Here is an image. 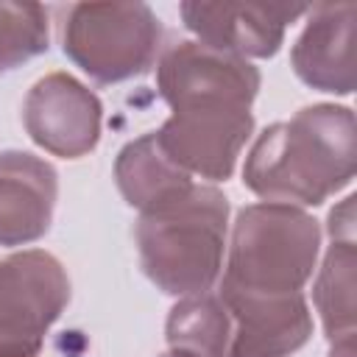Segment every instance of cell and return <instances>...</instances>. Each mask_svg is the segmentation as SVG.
I'll return each instance as SVG.
<instances>
[{"mask_svg": "<svg viewBox=\"0 0 357 357\" xmlns=\"http://www.w3.org/2000/svg\"><path fill=\"white\" fill-rule=\"evenodd\" d=\"M354 112L312 103L268 126L245 153L243 184L271 204L321 206L354 178Z\"/></svg>", "mask_w": 357, "mask_h": 357, "instance_id": "6da1fadb", "label": "cell"}, {"mask_svg": "<svg viewBox=\"0 0 357 357\" xmlns=\"http://www.w3.org/2000/svg\"><path fill=\"white\" fill-rule=\"evenodd\" d=\"M229 198L212 184H192L181 195L139 212L134 240L142 273L165 296L209 293L226 257Z\"/></svg>", "mask_w": 357, "mask_h": 357, "instance_id": "7a4b0ae2", "label": "cell"}, {"mask_svg": "<svg viewBox=\"0 0 357 357\" xmlns=\"http://www.w3.org/2000/svg\"><path fill=\"white\" fill-rule=\"evenodd\" d=\"M321 254L318 220L290 204H248L231 223L218 287L243 293H304Z\"/></svg>", "mask_w": 357, "mask_h": 357, "instance_id": "3957f363", "label": "cell"}, {"mask_svg": "<svg viewBox=\"0 0 357 357\" xmlns=\"http://www.w3.org/2000/svg\"><path fill=\"white\" fill-rule=\"evenodd\" d=\"M165 28L148 3H70L61 8V50L95 84L151 73Z\"/></svg>", "mask_w": 357, "mask_h": 357, "instance_id": "277c9868", "label": "cell"}, {"mask_svg": "<svg viewBox=\"0 0 357 357\" xmlns=\"http://www.w3.org/2000/svg\"><path fill=\"white\" fill-rule=\"evenodd\" d=\"M67 304L70 276L50 251L22 248L0 259V357H39Z\"/></svg>", "mask_w": 357, "mask_h": 357, "instance_id": "5b68a950", "label": "cell"}, {"mask_svg": "<svg viewBox=\"0 0 357 357\" xmlns=\"http://www.w3.org/2000/svg\"><path fill=\"white\" fill-rule=\"evenodd\" d=\"M259 86L262 75L251 61L215 50L198 39H181L162 47L156 61V89L170 112L201 106L251 109Z\"/></svg>", "mask_w": 357, "mask_h": 357, "instance_id": "8992f818", "label": "cell"}, {"mask_svg": "<svg viewBox=\"0 0 357 357\" xmlns=\"http://www.w3.org/2000/svg\"><path fill=\"white\" fill-rule=\"evenodd\" d=\"M22 126L42 151L61 159H81L100 142L103 103L84 81L56 70L28 89Z\"/></svg>", "mask_w": 357, "mask_h": 357, "instance_id": "52a82bcc", "label": "cell"}, {"mask_svg": "<svg viewBox=\"0 0 357 357\" xmlns=\"http://www.w3.org/2000/svg\"><path fill=\"white\" fill-rule=\"evenodd\" d=\"M153 134L162 151L190 176L226 181L254 134V112L243 106L178 109Z\"/></svg>", "mask_w": 357, "mask_h": 357, "instance_id": "ba28073f", "label": "cell"}, {"mask_svg": "<svg viewBox=\"0 0 357 357\" xmlns=\"http://www.w3.org/2000/svg\"><path fill=\"white\" fill-rule=\"evenodd\" d=\"M310 6L290 3H181L178 14L198 42L240 56V59H271L284 42L287 25L304 17Z\"/></svg>", "mask_w": 357, "mask_h": 357, "instance_id": "9c48e42d", "label": "cell"}, {"mask_svg": "<svg viewBox=\"0 0 357 357\" xmlns=\"http://www.w3.org/2000/svg\"><path fill=\"white\" fill-rule=\"evenodd\" d=\"M231 315L229 357H290L312 337V312L304 293L265 296L218 287Z\"/></svg>", "mask_w": 357, "mask_h": 357, "instance_id": "30bf717a", "label": "cell"}, {"mask_svg": "<svg viewBox=\"0 0 357 357\" xmlns=\"http://www.w3.org/2000/svg\"><path fill=\"white\" fill-rule=\"evenodd\" d=\"M310 20L290 50V67L301 84L315 92L351 95L354 92V3L310 6Z\"/></svg>", "mask_w": 357, "mask_h": 357, "instance_id": "8fae6325", "label": "cell"}, {"mask_svg": "<svg viewBox=\"0 0 357 357\" xmlns=\"http://www.w3.org/2000/svg\"><path fill=\"white\" fill-rule=\"evenodd\" d=\"M59 173L31 151L0 153V245L17 248L42 240L53 223Z\"/></svg>", "mask_w": 357, "mask_h": 357, "instance_id": "7c38bea8", "label": "cell"}, {"mask_svg": "<svg viewBox=\"0 0 357 357\" xmlns=\"http://www.w3.org/2000/svg\"><path fill=\"white\" fill-rule=\"evenodd\" d=\"M114 181L123 201L137 212H148L195 184L192 176L162 151L153 131L120 148L114 159Z\"/></svg>", "mask_w": 357, "mask_h": 357, "instance_id": "4fadbf2b", "label": "cell"}, {"mask_svg": "<svg viewBox=\"0 0 357 357\" xmlns=\"http://www.w3.org/2000/svg\"><path fill=\"white\" fill-rule=\"evenodd\" d=\"M167 349L195 357H229L231 315L218 293L184 296L173 304L165 324Z\"/></svg>", "mask_w": 357, "mask_h": 357, "instance_id": "5bb4252c", "label": "cell"}, {"mask_svg": "<svg viewBox=\"0 0 357 357\" xmlns=\"http://www.w3.org/2000/svg\"><path fill=\"white\" fill-rule=\"evenodd\" d=\"M354 268L357 251L354 240H329L321 268H315L312 304L321 315L326 340H340L354 335Z\"/></svg>", "mask_w": 357, "mask_h": 357, "instance_id": "9a60e30c", "label": "cell"}, {"mask_svg": "<svg viewBox=\"0 0 357 357\" xmlns=\"http://www.w3.org/2000/svg\"><path fill=\"white\" fill-rule=\"evenodd\" d=\"M50 47V14L39 3L0 0V75Z\"/></svg>", "mask_w": 357, "mask_h": 357, "instance_id": "2e32d148", "label": "cell"}, {"mask_svg": "<svg viewBox=\"0 0 357 357\" xmlns=\"http://www.w3.org/2000/svg\"><path fill=\"white\" fill-rule=\"evenodd\" d=\"M354 195L343 198L332 212H329V240H354Z\"/></svg>", "mask_w": 357, "mask_h": 357, "instance_id": "e0dca14e", "label": "cell"}, {"mask_svg": "<svg viewBox=\"0 0 357 357\" xmlns=\"http://www.w3.org/2000/svg\"><path fill=\"white\" fill-rule=\"evenodd\" d=\"M329 357H354V335H351V337H340V340H332Z\"/></svg>", "mask_w": 357, "mask_h": 357, "instance_id": "ac0fdd59", "label": "cell"}, {"mask_svg": "<svg viewBox=\"0 0 357 357\" xmlns=\"http://www.w3.org/2000/svg\"><path fill=\"white\" fill-rule=\"evenodd\" d=\"M156 357H195V354H187V351H176V349H167V351H162V354H156Z\"/></svg>", "mask_w": 357, "mask_h": 357, "instance_id": "d6986e66", "label": "cell"}]
</instances>
